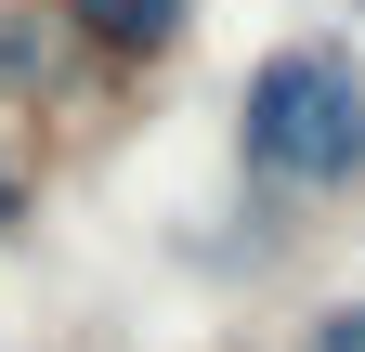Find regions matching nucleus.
<instances>
[{
  "label": "nucleus",
  "instance_id": "nucleus-1",
  "mask_svg": "<svg viewBox=\"0 0 365 352\" xmlns=\"http://www.w3.org/2000/svg\"><path fill=\"white\" fill-rule=\"evenodd\" d=\"M235 170H248V196H300V209H327V196L365 183V66H352L339 26L274 39V53L248 66Z\"/></svg>",
  "mask_w": 365,
  "mask_h": 352
},
{
  "label": "nucleus",
  "instance_id": "nucleus-2",
  "mask_svg": "<svg viewBox=\"0 0 365 352\" xmlns=\"http://www.w3.org/2000/svg\"><path fill=\"white\" fill-rule=\"evenodd\" d=\"M53 14H66L78 39H91V53H170L196 0H53Z\"/></svg>",
  "mask_w": 365,
  "mask_h": 352
},
{
  "label": "nucleus",
  "instance_id": "nucleus-3",
  "mask_svg": "<svg viewBox=\"0 0 365 352\" xmlns=\"http://www.w3.org/2000/svg\"><path fill=\"white\" fill-rule=\"evenodd\" d=\"M53 78V26L39 14H0V92H39Z\"/></svg>",
  "mask_w": 365,
  "mask_h": 352
},
{
  "label": "nucleus",
  "instance_id": "nucleus-4",
  "mask_svg": "<svg viewBox=\"0 0 365 352\" xmlns=\"http://www.w3.org/2000/svg\"><path fill=\"white\" fill-rule=\"evenodd\" d=\"M300 352H365V300H339V314H313V326H300Z\"/></svg>",
  "mask_w": 365,
  "mask_h": 352
},
{
  "label": "nucleus",
  "instance_id": "nucleus-5",
  "mask_svg": "<svg viewBox=\"0 0 365 352\" xmlns=\"http://www.w3.org/2000/svg\"><path fill=\"white\" fill-rule=\"evenodd\" d=\"M14 222H26V170L0 157V235H14Z\"/></svg>",
  "mask_w": 365,
  "mask_h": 352
}]
</instances>
